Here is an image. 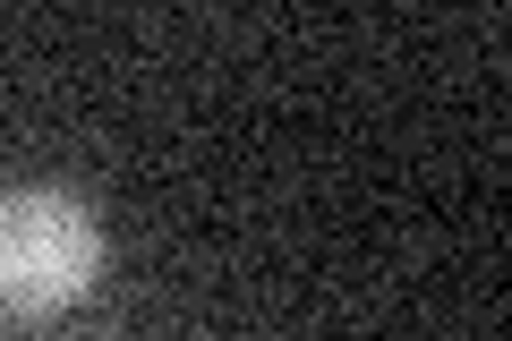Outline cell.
<instances>
[{"instance_id":"6da1fadb","label":"cell","mask_w":512,"mask_h":341,"mask_svg":"<svg viewBox=\"0 0 512 341\" xmlns=\"http://www.w3.org/2000/svg\"><path fill=\"white\" fill-rule=\"evenodd\" d=\"M103 282V222L69 180L0 188V307L9 316H69Z\"/></svg>"}]
</instances>
